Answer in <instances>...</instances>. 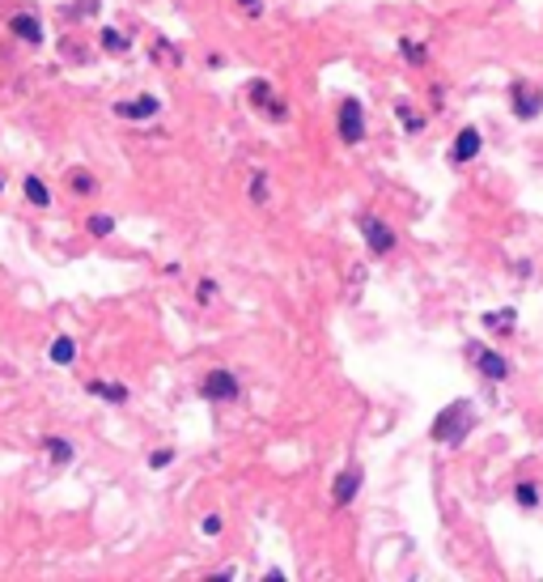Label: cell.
<instances>
[{"label":"cell","mask_w":543,"mask_h":582,"mask_svg":"<svg viewBox=\"0 0 543 582\" xmlns=\"http://www.w3.org/2000/svg\"><path fill=\"white\" fill-rule=\"evenodd\" d=\"M475 430V408H471V400H454V404H446L442 412H438V421H433V442H446V446H459L467 434Z\"/></svg>","instance_id":"1"},{"label":"cell","mask_w":543,"mask_h":582,"mask_svg":"<svg viewBox=\"0 0 543 582\" xmlns=\"http://www.w3.org/2000/svg\"><path fill=\"white\" fill-rule=\"evenodd\" d=\"M340 140L344 145H361L365 140V111L357 98H344L340 102Z\"/></svg>","instance_id":"2"},{"label":"cell","mask_w":543,"mask_h":582,"mask_svg":"<svg viewBox=\"0 0 543 582\" xmlns=\"http://www.w3.org/2000/svg\"><path fill=\"white\" fill-rule=\"evenodd\" d=\"M361 234H365V242H369V251L373 255H391L395 251V230L387 226V221H378V217H361Z\"/></svg>","instance_id":"3"},{"label":"cell","mask_w":543,"mask_h":582,"mask_svg":"<svg viewBox=\"0 0 543 582\" xmlns=\"http://www.w3.org/2000/svg\"><path fill=\"white\" fill-rule=\"evenodd\" d=\"M200 391H204V400H238V374H230V370H208Z\"/></svg>","instance_id":"4"},{"label":"cell","mask_w":543,"mask_h":582,"mask_svg":"<svg viewBox=\"0 0 543 582\" xmlns=\"http://www.w3.org/2000/svg\"><path fill=\"white\" fill-rule=\"evenodd\" d=\"M543 111V94L535 85H514V115L518 119H535Z\"/></svg>","instance_id":"5"},{"label":"cell","mask_w":543,"mask_h":582,"mask_svg":"<svg viewBox=\"0 0 543 582\" xmlns=\"http://www.w3.org/2000/svg\"><path fill=\"white\" fill-rule=\"evenodd\" d=\"M357 489H361V467L352 463V467H344V472L336 476V485H332V502H336V506H348V502L357 497Z\"/></svg>","instance_id":"6"},{"label":"cell","mask_w":543,"mask_h":582,"mask_svg":"<svg viewBox=\"0 0 543 582\" xmlns=\"http://www.w3.org/2000/svg\"><path fill=\"white\" fill-rule=\"evenodd\" d=\"M157 111H161V102H157L153 94H140V98L115 102V115H124V119H149V115H157Z\"/></svg>","instance_id":"7"},{"label":"cell","mask_w":543,"mask_h":582,"mask_svg":"<svg viewBox=\"0 0 543 582\" xmlns=\"http://www.w3.org/2000/svg\"><path fill=\"white\" fill-rule=\"evenodd\" d=\"M475 365H479V374L493 379V383L509 379V361H505L501 353H493V349H479V353H475Z\"/></svg>","instance_id":"8"},{"label":"cell","mask_w":543,"mask_h":582,"mask_svg":"<svg viewBox=\"0 0 543 582\" xmlns=\"http://www.w3.org/2000/svg\"><path fill=\"white\" fill-rule=\"evenodd\" d=\"M9 30H13L22 43H43V26H38L34 13H13V17H9Z\"/></svg>","instance_id":"9"},{"label":"cell","mask_w":543,"mask_h":582,"mask_svg":"<svg viewBox=\"0 0 543 582\" xmlns=\"http://www.w3.org/2000/svg\"><path fill=\"white\" fill-rule=\"evenodd\" d=\"M475 153H479V132L475 128H463L459 140H454V149H450V157H454V162H471Z\"/></svg>","instance_id":"10"},{"label":"cell","mask_w":543,"mask_h":582,"mask_svg":"<svg viewBox=\"0 0 543 582\" xmlns=\"http://www.w3.org/2000/svg\"><path fill=\"white\" fill-rule=\"evenodd\" d=\"M89 391L102 395V400H111V404H124V400H128V387H119V383H102V379H94Z\"/></svg>","instance_id":"11"},{"label":"cell","mask_w":543,"mask_h":582,"mask_svg":"<svg viewBox=\"0 0 543 582\" xmlns=\"http://www.w3.org/2000/svg\"><path fill=\"white\" fill-rule=\"evenodd\" d=\"M77 357V344L68 340V336H56V340H51V361H56V365H68Z\"/></svg>","instance_id":"12"},{"label":"cell","mask_w":543,"mask_h":582,"mask_svg":"<svg viewBox=\"0 0 543 582\" xmlns=\"http://www.w3.org/2000/svg\"><path fill=\"white\" fill-rule=\"evenodd\" d=\"M26 200H30V204H38V208H47V204H51V191H47V183L30 175V179H26Z\"/></svg>","instance_id":"13"},{"label":"cell","mask_w":543,"mask_h":582,"mask_svg":"<svg viewBox=\"0 0 543 582\" xmlns=\"http://www.w3.org/2000/svg\"><path fill=\"white\" fill-rule=\"evenodd\" d=\"M47 455H51V463H73V446L64 438H47Z\"/></svg>","instance_id":"14"},{"label":"cell","mask_w":543,"mask_h":582,"mask_svg":"<svg viewBox=\"0 0 543 582\" xmlns=\"http://www.w3.org/2000/svg\"><path fill=\"white\" fill-rule=\"evenodd\" d=\"M514 497H518V506H522V510H535V506H539V489H535V485H518V489H514Z\"/></svg>","instance_id":"15"},{"label":"cell","mask_w":543,"mask_h":582,"mask_svg":"<svg viewBox=\"0 0 543 582\" xmlns=\"http://www.w3.org/2000/svg\"><path fill=\"white\" fill-rule=\"evenodd\" d=\"M102 47H106V51H128V38H124L119 30L106 26V30H102Z\"/></svg>","instance_id":"16"},{"label":"cell","mask_w":543,"mask_h":582,"mask_svg":"<svg viewBox=\"0 0 543 582\" xmlns=\"http://www.w3.org/2000/svg\"><path fill=\"white\" fill-rule=\"evenodd\" d=\"M111 230H115V221H111V217H102V213H98V217H89V234H111Z\"/></svg>","instance_id":"17"},{"label":"cell","mask_w":543,"mask_h":582,"mask_svg":"<svg viewBox=\"0 0 543 582\" xmlns=\"http://www.w3.org/2000/svg\"><path fill=\"white\" fill-rule=\"evenodd\" d=\"M251 200H255V204H263V200H267V183H263V170H259V175H255V183H251Z\"/></svg>","instance_id":"18"},{"label":"cell","mask_w":543,"mask_h":582,"mask_svg":"<svg viewBox=\"0 0 543 582\" xmlns=\"http://www.w3.org/2000/svg\"><path fill=\"white\" fill-rule=\"evenodd\" d=\"M153 56H157V60H170V64H183V60H179V51L166 47V43H157V47H153Z\"/></svg>","instance_id":"19"},{"label":"cell","mask_w":543,"mask_h":582,"mask_svg":"<svg viewBox=\"0 0 543 582\" xmlns=\"http://www.w3.org/2000/svg\"><path fill=\"white\" fill-rule=\"evenodd\" d=\"M488 328H509L514 323V310H501V314H488V319H484Z\"/></svg>","instance_id":"20"},{"label":"cell","mask_w":543,"mask_h":582,"mask_svg":"<svg viewBox=\"0 0 543 582\" xmlns=\"http://www.w3.org/2000/svg\"><path fill=\"white\" fill-rule=\"evenodd\" d=\"M149 463H153V467H166V463H174V451H153Z\"/></svg>","instance_id":"21"},{"label":"cell","mask_w":543,"mask_h":582,"mask_svg":"<svg viewBox=\"0 0 543 582\" xmlns=\"http://www.w3.org/2000/svg\"><path fill=\"white\" fill-rule=\"evenodd\" d=\"M403 56H408V60H424V47H416V43L403 38Z\"/></svg>","instance_id":"22"},{"label":"cell","mask_w":543,"mask_h":582,"mask_svg":"<svg viewBox=\"0 0 543 582\" xmlns=\"http://www.w3.org/2000/svg\"><path fill=\"white\" fill-rule=\"evenodd\" d=\"M204 532H208V536L221 532V514H208V518H204Z\"/></svg>","instance_id":"23"},{"label":"cell","mask_w":543,"mask_h":582,"mask_svg":"<svg viewBox=\"0 0 543 582\" xmlns=\"http://www.w3.org/2000/svg\"><path fill=\"white\" fill-rule=\"evenodd\" d=\"M73 183H77V191H89V187H94V179H89L85 170H77V175H73Z\"/></svg>","instance_id":"24"},{"label":"cell","mask_w":543,"mask_h":582,"mask_svg":"<svg viewBox=\"0 0 543 582\" xmlns=\"http://www.w3.org/2000/svg\"><path fill=\"white\" fill-rule=\"evenodd\" d=\"M238 5H242L251 17H259V13H263V0H238Z\"/></svg>","instance_id":"25"},{"label":"cell","mask_w":543,"mask_h":582,"mask_svg":"<svg viewBox=\"0 0 543 582\" xmlns=\"http://www.w3.org/2000/svg\"><path fill=\"white\" fill-rule=\"evenodd\" d=\"M399 119H403V124H408V128H420V115H412V111H408V107H399Z\"/></svg>","instance_id":"26"},{"label":"cell","mask_w":543,"mask_h":582,"mask_svg":"<svg viewBox=\"0 0 543 582\" xmlns=\"http://www.w3.org/2000/svg\"><path fill=\"white\" fill-rule=\"evenodd\" d=\"M212 298H216V285H212V281H204V285H200V302H212Z\"/></svg>","instance_id":"27"},{"label":"cell","mask_w":543,"mask_h":582,"mask_svg":"<svg viewBox=\"0 0 543 582\" xmlns=\"http://www.w3.org/2000/svg\"><path fill=\"white\" fill-rule=\"evenodd\" d=\"M0 187H5V175H0Z\"/></svg>","instance_id":"28"}]
</instances>
